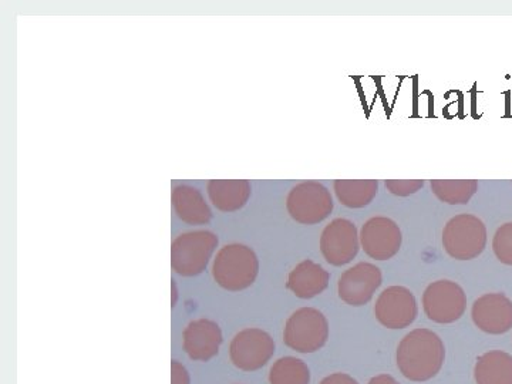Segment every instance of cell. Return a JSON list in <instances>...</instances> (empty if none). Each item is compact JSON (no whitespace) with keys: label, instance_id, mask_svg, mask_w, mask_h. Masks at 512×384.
Here are the masks:
<instances>
[{"label":"cell","instance_id":"obj_16","mask_svg":"<svg viewBox=\"0 0 512 384\" xmlns=\"http://www.w3.org/2000/svg\"><path fill=\"white\" fill-rule=\"evenodd\" d=\"M173 205L178 218L190 225H202L210 222V207L197 188L180 185L173 192Z\"/></svg>","mask_w":512,"mask_h":384},{"label":"cell","instance_id":"obj_25","mask_svg":"<svg viewBox=\"0 0 512 384\" xmlns=\"http://www.w3.org/2000/svg\"><path fill=\"white\" fill-rule=\"evenodd\" d=\"M320 384H359L357 380L353 379L352 376L346 375V373H333L320 382Z\"/></svg>","mask_w":512,"mask_h":384},{"label":"cell","instance_id":"obj_23","mask_svg":"<svg viewBox=\"0 0 512 384\" xmlns=\"http://www.w3.org/2000/svg\"><path fill=\"white\" fill-rule=\"evenodd\" d=\"M386 188L399 197H407L423 188V180H386Z\"/></svg>","mask_w":512,"mask_h":384},{"label":"cell","instance_id":"obj_14","mask_svg":"<svg viewBox=\"0 0 512 384\" xmlns=\"http://www.w3.org/2000/svg\"><path fill=\"white\" fill-rule=\"evenodd\" d=\"M184 350L195 362H210L222 345V332L210 319H198L184 330Z\"/></svg>","mask_w":512,"mask_h":384},{"label":"cell","instance_id":"obj_1","mask_svg":"<svg viewBox=\"0 0 512 384\" xmlns=\"http://www.w3.org/2000/svg\"><path fill=\"white\" fill-rule=\"evenodd\" d=\"M446 349L439 335L429 329H414L397 348V367L412 382H427L440 372Z\"/></svg>","mask_w":512,"mask_h":384},{"label":"cell","instance_id":"obj_7","mask_svg":"<svg viewBox=\"0 0 512 384\" xmlns=\"http://www.w3.org/2000/svg\"><path fill=\"white\" fill-rule=\"evenodd\" d=\"M274 355V339L262 329L241 330L229 346L231 362L244 372H256L262 369Z\"/></svg>","mask_w":512,"mask_h":384},{"label":"cell","instance_id":"obj_19","mask_svg":"<svg viewBox=\"0 0 512 384\" xmlns=\"http://www.w3.org/2000/svg\"><path fill=\"white\" fill-rule=\"evenodd\" d=\"M333 188L345 207L363 208L375 200L379 183L376 180H336Z\"/></svg>","mask_w":512,"mask_h":384},{"label":"cell","instance_id":"obj_8","mask_svg":"<svg viewBox=\"0 0 512 384\" xmlns=\"http://www.w3.org/2000/svg\"><path fill=\"white\" fill-rule=\"evenodd\" d=\"M423 308L427 318L447 325L464 315L467 309V296L456 282H433L423 293Z\"/></svg>","mask_w":512,"mask_h":384},{"label":"cell","instance_id":"obj_12","mask_svg":"<svg viewBox=\"0 0 512 384\" xmlns=\"http://www.w3.org/2000/svg\"><path fill=\"white\" fill-rule=\"evenodd\" d=\"M382 272L376 265L360 262L339 279V298L350 306H363L372 301L382 285Z\"/></svg>","mask_w":512,"mask_h":384},{"label":"cell","instance_id":"obj_13","mask_svg":"<svg viewBox=\"0 0 512 384\" xmlns=\"http://www.w3.org/2000/svg\"><path fill=\"white\" fill-rule=\"evenodd\" d=\"M471 316L483 332L504 335L512 329V301L504 293H487L474 302Z\"/></svg>","mask_w":512,"mask_h":384},{"label":"cell","instance_id":"obj_2","mask_svg":"<svg viewBox=\"0 0 512 384\" xmlns=\"http://www.w3.org/2000/svg\"><path fill=\"white\" fill-rule=\"evenodd\" d=\"M258 272V256L251 248L242 244L221 248L212 266L215 282L231 292L249 288L254 284Z\"/></svg>","mask_w":512,"mask_h":384},{"label":"cell","instance_id":"obj_20","mask_svg":"<svg viewBox=\"0 0 512 384\" xmlns=\"http://www.w3.org/2000/svg\"><path fill=\"white\" fill-rule=\"evenodd\" d=\"M269 383L309 384L311 383V372H309L308 365L302 360L291 356L282 357L271 367Z\"/></svg>","mask_w":512,"mask_h":384},{"label":"cell","instance_id":"obj_9","mask_svg":"<svg viewBox=\"0 0 512 384\" xmlns=\"http://www.w3.org/2000/svg\"><path fill=\"white\" fill-rule=\"evenodd\" d=\"M416 298L404 286H390L380 293L375 306L376 319L387 329H404L417 318Z\"/></svg>","mask_w":512,"mask_h":384},{"label":"cell","instance_id":"obj_10","mask_svg":"<svg viewBox=\"0 0 512 384\" xmlns=\"http://www.w3.org/2000/svg\"><path fill=\"white\" fill-rule=\"evenodd\" d=\"M359 234L356 225L345 218L330 222L320 237V251L333 266L349 264L359 252Z\"/></svg>","mask_w":512,"mask_h":384},{"label":"cell","instance_id":"obj_3","mask_svg":"<svg viewBox=\"0 0 512 384\" xmlns=\"http://www.w3.org/2000/svg\"><path fill=\"white\" fill-rule=\"evenodd\" d=\"M487 245V228L480 218L460 214L447 222L443 231V247L451 258L470 261L483 254Z\"/></svg>","mask_w":512,"mask_h":384},{"label":"cell","instance_id":"obj_24","mask_svg":"<svg viewBox=\"0 0 512 384\" xmlns=\"http://www.w3.org/2000/svg\"><path fill=\"white\" fill-rule=\"evenodd\" d=\"M171 384H191L190 373L177 360L171 362Z\"/></svg>","mask_w":512,"mask_h":384},{"label":"cell","instance_id":"obj_26","mask_svg":"<svg viewBox=\"0 0 512 384\" xmlns=\"http://www.w3.org/2000/svg\"><path fill=\"white\" fill-rule=\"evenodd\" d=\"M369 384H400L394 377L389 375H380L373 377Z\"/></svg>","mask_w":512,"mask_h":384},{"label":"cell","instance_id":"obj_4","mask_svg":"<svg viewBox=\"0 0 512 384\" xmlns=\"http://www.w3.org/2000/svg\"><path fill=\"white\" fill-rule=\"evenodd\" d=\"M328 339L329 322L318 309H298L286 322L284 342L289 349L295 350V352H318L326 345Z\"/></svg>","mask_w":512,"mask_h":384},{"label":"cell","instance_id":"obj_11","mask_svg":"<svg viewBox=\"0 0 512 384\" xmlns=\"http://www.w3.org/2000/svg\"><path fill=\"white\" fill-rule=\"evenodd\" d=\"M402 239L399 225L386 217L370 218L360 232L363 251L376 261L393 258L402 247Z\"/></svg>","mask_w":512,"mask_h":384},{"label":"cell","instance_id":"obj_22","mask_svg":"<svg viewBox=\"0 0 512 384\" xmlns=\"http://www.w3.org/2000/svg\"><path fill=\"white\" fill-rule=\"evenodd\" d=\"M494 254L498 261L512 265V222L501 225L493 239Z\"/></svg>","mask_w":512,"mask_h":384},{"label":"cell","instance_id":"obj_18","mask_svg":"<svg viewBox=\"0 0 512 384\" xmlns=\"http://www.w3.org/2000/svg\"><path fill=\"white\" fill-rule=\"evenodd\" d=\"M474 377L477 384H512V356L491 350L478 357Z\"/></svg>","mask_w":512,"mask_h":384},{"label":"cell","instance_id":"obj_21","mask_svg":"<svg viewBox=\"0 0 512 384\" xmlns=\"http://www.w3.org/2000/svg\"><path fill=\"white\" fill-rule=\"evenodd\" d=\"M431 190L446 204H467L476 194L478 184L474 180H431Z\"/></svg>","mask_w":512,"mask_h":384},{"label":"cell","instance_id":"obj_15","mask_svg":"<svg viewBox=\"0 0 512 384\" xmlns=\"http://www.w3.org/2000/svg\"><path fill=\"white\" fill-rule=\"evenodd\" d=\"M329 279L328 271H325L319 264H315L311 259H306L293 268L288 276L286 286L298 298L311 299L328 288Z\"/></svg>","mask_w":512,"mask_h":384},{"label":"cell","instance_id":"obj_5","mask_svg":"<svg viewBox=\"0 0 512 384\" xmlns=\"http://www.w3.org/2000/svg\"><path fill=\"white\" fill-rule=\"evenodd\" d=\"M218 247V237L210 231L187 232L171 247V266L183 276L200 275L205 271Z\"/></svg>","mask_w":512,"mask_h":384},{"label":"cell","instance_id":"obj_6","mask_svg":"<svg viewBox=\"0 0 512 384\" xmlns=\"http://www.w3.org/2000/svg\"><path fill=\"white\" fill-rule=\"evenodd\" d=\"M289 215L303 225L319 224L333 210L332 195L325 185L308 181L293 187L286 200Z\"/></svg>","mask_w":512,"mask_h":384},{"label":"cell","instance_id":"obj_17","mask_svg":"<svg viewBox=\"0 0 512 384\" xmlns=\"http://www.w3.org/2000/svg\"><path fill=\"white\" fill-rule=\"evenodd\" d=\"M208 194L218 210L234 212L247 204L251 185L247 180H212L208 184Z\"/></svg>","mask_w":512,"mask_h":384}]
</instances>
